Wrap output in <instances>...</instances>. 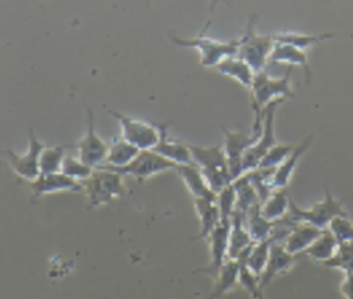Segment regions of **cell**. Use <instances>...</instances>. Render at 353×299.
<instances>
[{
	"mask_svg": "<svg viewBox=\"0 0 353 299\" xmlns=\"http://www.w3.org/2000/svg\"><path fill=\"white\" fill-rule=\"evenodd\" d=\"M341 292L345 299H353V274L345 273L343 280L341 282Z\"/></svg>",
	"mask_w": 353,
	"mask_h": 299,
	"instance_id": "cell-39",
	"label": "cell"
},
{
	"mask_svg": "<svg viewBox=\"0 0 353 299\" xmlns=\"http://www.w3.org/2000/svg\"><path fill=\"white\" fill-rule=\"evenodd\" d=\"M189 147L193 164L200 169L215 194L233 182L222 146H197L189 143Z\"/></svg>",
	"mask_w": 353,
	"mask_h": 299,
	"instance_id": "cell-2",
	"label": "cell"
},
{
	"mask_svg": "<svg viewBox=\"0 0 353 299\" xmlns=\"http://www.w3.org/2000/svg\"><path fill=\"white\" fill-rule=\"evenodd\" d=\"M210 22L204 26V29L194 37H181L175 33L170 34V39L174 44L179 47L194 48L200 56V65L204 68H214L229 56L237 55L240 39H233L228 41H221L207 36V28Z\"/></svg>",
	"mask_w": 353,
	"mask_h": 299,
	"instance_id": "cell-4",
	"label": "cell"
},
{
	"mask_svg": "<svg viewBox=\"0 0 353 299\" xmlns=\"http://www.w3.org/2000/svg\"><path fill=\"white\" fill-rule=\"evenodd\" d=\"M272 241L265 240L254 243L248 249H245L236 260L241 265H245L254 274L261 276L269 262Z\"/></svg>",
	"mask_w": 353,
	"mask_h": 299,
	"instance_id": "cell-27",
	"label": "cell"
},
{
	"mask_svg": "<svg viewBox=\"0 0 353 299\" xmlns=\"http://www.w3.org/2000/svg\"><path fill=\"white\" fill-rule=\"evenodd\" d=\"M321 229L309 225V223H295L290 233L287 234L283 247L287 252L292 255H303V252L316 241V238L321 234Z\"/></svg>",
	"mask_w": 353,
	"mask_h": 299,
	"instance_id": "cell-19",
	"label": "cell"
},
{
	"mask_svg": "<svg viewBox=\"0 0 353 299\" xmlns=\"http://www.w3.org/2000/svg\"><path fill=\"white\" fill-rule=\"evenodd\" d=\"M95 168L84 164L77 156H73L72 153H68L63 158L62 167H61V172L77 182H83L85 181L94 171Z\"/></svg>",
	"mask_w": 353,
	"mask_h": 299,
	"instance_id": "cell-34",
	"label": "cell"
},
{
	"mask_svg": "<svg viewBox=\"0 0 353 299\" xmlns=\"http://www.w3.org/2000/svg\"><path fill=\"white\" fill-rule=\"evenodd\" d=\"M168 125L170 123L161 124V138L153 150L164 158L172 161L175 165L193 164L189 143L183 142L182 139L170 138L167 132Z\"/></svg>",
	"mask_w": 353,
	"mask_h": 299,
	"instance_id": "cell-16",
	"label": "cell"
},
{
	"mask_svg": "<svg viewBox=\"0 0 353 299\" xmlns=\"http://www.w3.org/2000/svg\"><path fill=\"white\" fill-rule=\"evenodd\" d=\"M175 172L182 179V182L185 183L186 189L189 190V193L192 194L193 198L216 200V194L210 189L203 174L194 164L178 165Z\"/></svg>",
	"mask_w": 353,
	"mask_h": 299,
	"instance_id": "cell-22",
	"label": "cell"
},
{
	"mask_svg": "<svg viewBox=\"0 0 353 299\" xmlns=\"http://www.w3.org/2000/svg\"><path fill=\"white\" fill-rule=\"evenodd\" d=\"M254 244L245 223L244 215L241 212L234 211L230 219V233H229V259H237L245 249H248Z\"/></svg>",
	"mask_w": 353,
	"mask_h": 299,
	"instance_id": "cell-23",
	"label": "cell"
},
{
	"mask_svg": "<svg viewBox=\"0 0 353 299\" xmlns=\"http://www.w3.org/2000/svg\"><path fill=\"white\" fill-rule=\"evenodd\" d=\"M256 15L248 21L245 33L240 37V45L237 51V56L245 61L255 73L263 70L266 63H269L270 54L276 45L273 36H263L255 33Z\"/></svg>",
	"mask_w": 353,
	"mask_h": 299,
	"instance_id": "cell-6",
	"label": "cell"
},
{
	"mask_svg": "<svg viewBox=\"0 0 353 299\" xmlns=\"http://www.w3.org/2000/svg\"><path fill=\"white\" fill-rule=\"evenodd\" d=\"M269 63H288V66L294 68V66H301L302 72H303V77H305V83L309 85L313 77V72L312 68L309 65V58H307V52L290 45V44H281V43H276L270 58H269Z\"/></svg>",
	"mask_w": 353,
	"mask_h": 299,
	"instance_id": "cell-17",
	"label": "cell"
},
{
	"mask_svg": "<svg viewBox=\"0 0 353 299\" xmlns=\"http://www.w3.org/2000/svg\"><path fill=\"white\" fill-rule=\"evenodd\" d=\"M328 230L335 236V238L339 244L353 243V222L349 216L335 218L330 223Z\"/></svg>",
	"mask_w": 353,
	"mask_h": 299,
	"instance_id": "cell-38",
	"label": "cell"
},
{
	"mask_svg": "<svg viewBox=\"0 0 353 299\" xmlns=\"http://www.w3.org/2000/svg\"><path fill=\"white\" fill-rule=\"evenodd\" d=\"M273 40L276 43H281V44H290L294 47H298L303 51H306L307 48L335 39V37H353V33L350 32H321L319 34H306V33H294V32H283V33H274L272 34Z\"/></svg>",
	"mask_w": 353,
	"mask_h": 299,
	"instance_id": "cell-20",
	"label": "cell"
},
{
	"mask_svg": "<svg viewBox=\"0 0 353 299\" xmlns=\"http://www.w3.org/2000/svg\"><path fill=\"white\" fill-rule=\"evenodd\" d=\"M141 150L123 139L121 136H113V139L109 142L108 154L105 158V163L99 168H108V169H117L128 165L139 153Z\"/></svg>",
	"mask_w": 353,
	"mask_h": 299,
	"instance_id": "cell-21",
	"label": "cell"
},
{
	"mask_svg": "<svg viewBox=\"0 0 353 299\" xmlns=\"http://www.w3.org/2000/svg\"><path fill=\"white\" fill-rule=\"evenodd\" d=\"M299 256L292 255L290 252L285 251V248L283 247V244L279 243H272L270 247V256H269V262L263 270V273L259 276V284L262 291H265V288L279 276L285 274L287 271H290L294 265L296 263Z\"/></svg>",
	"mask_w": 353,
	"mask_h": 299,
	"instance_id": "cell-15",
	"label": "cell"
},
{
	"mask_svg": "<svg viewBox=\"0 0 353 299\" xmlns=\"http://www.w3.org/2000/svg\"><path fill=\"white\" fill-rule=\"evenodd\" d=\"M321 266L353 274V243L339 244L336 254Z\"/></svg>",
	"mask_w": 353,
	"mask_h": 299,
	"instance_id": "cell-33",
	"label": "cell"
},
{
	"mask_svg": "<svg viewBox=\"0 0 353 299\" xmlns=\"http://www.w3.org/2000/svg\"><path fill=\"white\" fill-rule=\"evenodd\" d=\"M236 192V211L245 215L252 207L261 204L259 197L250 182L247 174H243L232 182Z\"/></svg>",
	"mask_w": 353,
	"mask_h": 299,
	"instance_id": "cell-31",
	"label": "cell"
},
{
	"mask_svg": "<svg viewBox=\"0 0 353 299\" xmlns=\"http://www.w3.org/2000/svg\"><path fill=\"white\" fill-rule=\"evenodd\" d=\"M110 116L120 124V136L139 150H153L161 138V124H152L145 120L134 118L117 110L103 106Z\"/></svg>",
	"mask_w": 353,
	"mask_h": 299,
	"instance_id": "cell-7",
	"label": "cell"
},
{
	"mask_svg": "<svg viewBox=\"0 0 353 299\" xmlns=\"http://www.w3.org/2000/svg\"><path fill=\"white\" fill-rule=\"evenodd\" d=\"M295 145L291 143H276L269 149V152L263 156V158L259 163L258 168H269V169H276L294 150Z\"/></svg>",
	"mask_w": 353,
	"mask_h": 299,
	"instance_id": "cell-35",
	"label": "cell"
},
{
	"mask_svg": "<svg viewBox=\"0 0 353 299\" xmlns=\"http://www.w3.org/2000/svg\"><path fill=\"white\" fill-rule=\"evenodd\" d=\"M244 223L245 227L252 238L254 243L270 240L274 222L268 220L262 212H261V204L252 207L245 215H244Z\"/></svg>",
	"mask_w": 353,
	"mask_h": 299,
	"instance_id": "cell-29",
	"label": "cell"
},
{
	"mask_svg": "<svg viewBox=\"0 0 353 299\" xmlns=\"http://www.w3.org/2000/svg\"><path fill=\"white\" fill-rule=\"evenodd\" d=\"M313 136H314V134H310L306 138H303L298 145H295V147L290 153V156L274 169V174L272 176V187H273V190L285 189L287 187V185L291 181V176H292V174H294V171L296 168V164H298L299 158L310 147V145L313 142Z\"/></svg>",
	"mask_w": 353,
	"mask_h": 299,
	"instance_id": "cell-18",
	"label": "cell"
},
{
	"mask_svg": "<svg viewBox=\"0 0 353 299\" xmlns=\"http://www.w3.org/2000/svg\"><path fill=\"white\" fill-rule=\"evenodd\" d=\"M46 147V145L39 141V138L34 135L33 128L29 130V149L26 153L19 154L14 152L12 149H0V156H3L8 165L11 167L12 172L18 175L25 182L34 181L40 175V167H39V158L41 150Z\"/></svg>",
	"mask_w": 353,
	"mask_h": 299,
	"instance_id": "cell-8",
	"label": "cell"
},
{
	"mask_svg": "<svg viewBox=\"0 0 353 299\" xmlns=\"http://www.w3.org/2000/svg\"><path fill=\"white\" fill-rule=\"evenodd\" d=\"M178 165H175L172 161L164 158L163 156L157 154L154 150H141L138 156L125 167L110 169L114 171L123 176H131L139 182H145L146 179L167 172V171H175Z\"/></svg>",
	"mask_w": 353,
	"mask_h": 299,
	"instance_id": "cell-11",
	"label": "cell"
},
{
	"mask_svg": "<svg viewBox=\"0 0 353 299\" xmlns=\"http://www.w3.org/2000/svg\"><path fill=\"white\" fill-rule=\"evenodd\" d=\"M239 285L243 287L245 292L252 299H265L263 291L259 284V276L254 274L245 265L240 263V273H239Z\"/></svg>",
	"mask_w": 353,
	"mask_h": 299,
	"instance_id": "cell-37",
	"label": "cell"
},
{
	"mask_svg": "<svg viewBox=\"0 0 353 299\" xmlns=\"http://www.w3.org/2000/svg\"><path fill=\"white\" fill-rule=\"evenodd\" d=\"M225 135V145L223 152L228 160L229 172L232 175V179H237L243 175V157L245 152L256 143V141L261 136V130L251 128L250 131H232L228 128H222Z\"/></svg>",
	"mask_w": 353,
	"mask_h": 299,
	"instance_id": "cell-10",
	"label": "cell"
},
{
	"mask_svg": "<svg viewBox=\"0 0 353 299\" xmlns=\"http://www.w3.org/2000/svg\"><path fill=\"white\" fill-rule=\"evenodd\" d=\"M87 131L77 143H74V147L77 149V157L84 164L92 168H99L105 163L109 143L97 134L94 112L91 107H87Z\"/></svg>",
	"mask_w": 353,
	"mask_h": 299,
	"instance_id": "cell-12",
	"label": "cell"
},
{
	"mask_svg": "<svg viewBox=\"0 0 353 299\" xmlns=\"http://www.w3.org/2000/svg\"><path fill=\"white\" fill-rule=\"evenodd\" d=\"M193 205L200 222V230L194 240L207 238L210 233L221 223V214L216 205V200L193 198Z\"/></svg>",
	"mask_w": 353,
	"mask_h": 299,
	"instance_id": "cell-24",
	"label": "cell"
},
{
	"mask_svg": "<svg viewBox=\"0 0 353 299\" xmlns=\"http://www.w3.org/2000/svg\"><path fill=\"white\" fill-rule=\"evenodd\" d=\"M83 193L87 197L88 209L106 205L127 194L124 176L108 168H95L92 174L81 182Z\"/></svg>",
	"mask_w": 353,
	"mask_h": 299,
	"instance_id": "cell-3",
	"label": "cell"
},
{
	"mask_svg": "<svg viewBox=\"0 0 353 299\" xmlns=\"http://www.w3.org/2000/svg\"><path fill=\"white\" fill-rule=\"evenodd\" d=\"M74 147V145H57L47 146L41 150L39 158L40 174H55L61 172V167L65 156L69 153L68 150Z\"/></svg>",
	"mask_w": 353,
	"mask_h": 299,
	"instance_id": "cell-32",
	"label": "cell"
},
{
	"mask_svg": "<svg viewBox=\"0 0 353 299\" xmlns=\"http://www.w3.org/2000/svg\"><path fill=\"white\" fill-rule=\"evenodd\" d=\"M288 216L294 223H309L321 230L328 229L330 223L338 216H349L343 208V200H336L327 189L325 196L321 201L314 203L309 208L298 207L294 200H290Z\"/></svg>",
	"mask_w": 353,
	"mask_h": 299,
	"instance_id": "cell-5",
	"label": "cell"
},
{
	"mask_svg": "<svg viewBox=\"0 0 353 299\" xmlns=\"http://www.w3.org/2000/svg\"><path fill=\"white\" fill-rule=\"evenodd\" d=\"M283 101L284 99L274 101L263 109V112H262V132H261V136L256 141V143L252 145L245 152V154L243 157V174H247V172L258 168L263 156L269 152V149L272 146H274L277 143L276 136H274V116H276L277 106Z\"/></svg>",
	"mask_w": 353,
	"mask_h": 299,
	"instance_id": "cell-9",
	"label": "cell"
},
{
	"mask_svg": "<svg viewBox=\"0 0 353 299\" xmlns=\"http://www.w3.org/2000/svg\"><path fill=\"white\" fill-rule=\"evenodd\" d=\"M239 273L240 263L234 259H228L214 277V289L205 299H219L233 291L239 285Z\"/></svg>",
	"mask_w": 353,
	"mask_h": 299,
	"instance_id": "cell-26",
	"label": "cell"
},
{
	"mask_svg": "<svg viewBox=\"0 0 353 299\" xmlns=\"http://www.w3.org/2000/svg\"><path fill=\"white\" fill-rule=\"evenodd\" d=\"M290 197L285 189L273 190V193L261 204L262 215L270 222L284 219L290 211Z\"/></svg>",
	"mask_w": 353,
	"mask_h": 299,
	"instance_id": "cell-30",
	"label": "cell"
},
{
	"mask_svg": "<svg viewBox=\"0 0 353 299\" xmlns=\"http://www.w3.org/2000/svg\"><path fill=\"white\" fill-rule=\"evenodd\" d=\"M338 247L339 243L336 241L335 236L328 229H324L316 241L303 252V256L309 258L317 265H323L336 254Z\"/></svg>",
	"mask_w": 353,
	"mask_h": 299,
	"instance_id": "cell-28",
	"label": "cell"
},
{
	"mask_svg": "<svg viewBox=\"0 0 353 299\" xmlns=\"http://www.w3.org/2000/svg\"><path fill=\"white\" fill-rule=\"evenodd\" d=\"M291 66L287 68V72L281 77H272L265 70L255 73L252 85L250 88L251 94V106L254 110V130L262 128V112L263 109L279 99L294 98L295 94L291 88Z\"/></svg>",
	"mask_w": 353,
	"mask_h": 299,
	"instance_id": "cell-1",
	"label": "cell"
},
{
	"mask_svg": "<svg viewBox=\"0 0 353 299\" xmlns=\"http://www.w3.org/2000/svg\"><path fill=\"white\" fill-rule=\"evenodd\" d=\"M215 70L218 73H221L222 76L236 80L240 85H243L248 91L252 85L254 76H255V72L251 69V66L245 61L239 58L237 55L229 56V58L223 59L222 62H219L215 66Z\"/></svg>",
	"mask_w": 353,
	"mask_h": 299,
	"instance_id": "cell-25",
	"label": "cell"
},
{
	"mask_svg": "<svg viewBox=\"0 0 353 299\" xmlns=\"http://www.w3.org/2000/svg\"><path fill=\"white\" fill-rule=\"evenodd\" d=\"M33 200H39L43 196L58 193V192H83L81 183L63 175L62 172L55 174H40L34 181L26 182Z\"/></svg>",
	"mask_w": 353,
	"mask_h": 299,
	"instance_id": "cell-14",
	"label": "cell"
},
{
	"mask_svg": "<svg viewBox=\"0 0 353 299\" xmlns=\"http://www.w3.org/2000/svg\"><path fill=\"white\" fill-rule=\"evenodd\" d=\"M216 205L219 208L221 222H230L236 211V192L232 183L216 193Z\"/></svg>",
	"mask_w": 353,
	"mask_h": 299,
	"instance_id": "cell-36",
	"label": "cell"
},
{
	"mask_svg": "<svg viewBox=\"0 0 353 299\" xmlns=\"http://www.w3.org/2000/svg\"><path fill=\"white\" fill-rule=\"evenodd\" d=\"M229 233L230 222H221L207 237L210 245V262L207 266L199 269L197 271L211 276L212 278L218 274L219 269L229 259Z\"/></svg>",
	"mask_w": 353,
	"mask_h": 299,
	"instance_id": "cell-13",
	"label": "cell"
}]
</instances>
